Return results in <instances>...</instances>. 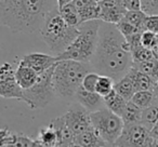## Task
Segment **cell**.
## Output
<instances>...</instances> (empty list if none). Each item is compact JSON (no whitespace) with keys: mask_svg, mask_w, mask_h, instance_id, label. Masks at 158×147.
Listing matches in <instances>:
<instances>
[{"mask_svg":"<svg viewBox=\"0 0 158 147\" xmlns=\"http://www.w3.org/2000/svg\"><path fill=\"white\" fill-rule=\"evenodd\" d=\"M123 5L127 11H142L140 0H123Z\"/></svg>","mask_w":158,"mask_h":147,"instance_id":"36","label":"cell"},{"mask_svg":"<svg viewBox=\"0 0 158 147\" xmlns=\"http://www.w3.org/2000/svg\"><path fill=\"white\" fill-rule=\"evenodd\" d=\"M69 147H81L80 145H78V144H76V143H74V144H72Z\"/></svg>","mask_w":158,"mask_h":147,"instance_id":"40","label":"cell"},{"mask_svg":"<svg viewBox=\"0 0 158 147\" xmlns=\"http://www.w3.org/2000/svg\"><path fill=\"white\" fill-rule=\"evenodd\" d=\"M38 78H39V75H38L35 70L31 69V67L26 66L25 64H23L20 61L18 68L15 69V79L18 81L19 86L23 90L25 91L31 89L37 82Z\"/></svg>","mask_w":158,"mask_h":147,"instance_id":"17","label":"cell"},{"mask_svg":"<svg viewBox=\"0 0 158 147\" xmlns=\"http://www.w3.org/2000/svg\"><path fill=\"white\" fill-rule=\"evenodd\" d=\"M141 10L147 16L158 15V1L155 0H141Z\"/></svg>","mask_w":158,"mask_h":147,"instance_id":"33","label":"cell"},{"mask_svg":"<svg viewBox=\"0 0 158 147\" xmlns=\"http://www.w3.org/2000/svg\"><path fill=\"white\" fill-rule=\"evenodd\" d=\"M145 28H146V31L158 35V15L147 16Z\"/></svg>","mask_w":158,"mask_h":147,"instance_id":"35","label":"cell"},{"mask_svg":"<svg viewBox=\"0 0 158 147\" xmlns=\"http://www.w3.org/2000/svg\"><path fill=\"white\" fill-rule=\"evenodd\" d=\"M141 44L144 48L153 51L156 47V34L148 31H143L142 36H141Z\"/></svg>","mask_w":158,"mask_h":147,"instance_id":"34","label":"cell"},{"mask_svg":"<svg viewBox=\"0 0 158 147\" xmlns=\"http://www.w3.org/2000/svg\"><path fill=\"white\" fill-rule=\"evenodd\" d=\"M148 147H158V137H154L151 135L148 142Z\"/></svg>","mask_w":158,"mask_h":147,"instance_id":"37","label":"cell"},{"mask_svg":"<svg viewBox=\"0 0 158 147\" xmlns=\"http://www.w3.org/2000/svg\"><path fill=\"white\" fill-rule=\"evenodd\" d=\"M132 67H134L145 75L149 76L155 82L158 81V59L155 57L151 61L144 62V63H133Z\"/></svg>","mask_w":158,"mask_h":147,"instance_id":"27","label":"cell"},{"mask_svg":"<svg viewBox=\"0 0 158 147\" xmlns=\"http://www.w3.org/2000/svg\"><path fill=\"white\" fill-rule=\"evenodd\" d=\"M156 84H157V87H158V81H157V82H156Z\"/></svg>","mask_w":158,"mask_h":147,"instance_id":"42","label":"cell"},{"mask_svg":"<svg viewBox=\"0 0 158 147\" xmlns=\"http://www.w3.org/2000/svg\"><path fill=\"white\" fill-rule=\"evenodd\" d=\"M116 27H117V29L120 31L121 35L126 38V39H127V38H129V37H131V36L136 35V34L143 33L142 31H140V29L136 28L135 26H133V25H131L129 22H127L125 18H123V21H121V22H119L118 24L116 25Z\"/></svg>","mask_w":158,"mask_h":147,"instance_id":"31","label":"cell"},{"mask_svg":"<svg viewBox=\"0 0 158 147\" xmlns=\"http://www.w3.org/2000/svg\"><path fill=\"white\" fill-rule=\"evenodd\" d=\"M151 131L139 125H125L119 138L114 144L115 147H148Z\"/></svg>","mask_w":158,"mask_h":147,"instance_id":"8","label":"cell"},{"mask_svg":"<svg viewBox=\"0 0 158 147\" xmlns=\"http://www.w3.org/2000/svg\"><path fill=\"white\" fill-rule=\"evenodd\" d=\"M153 53H154V55L158 54V35H156V47L154 48Z\"/></svg>","mask_w":158,"mask_h":147,"instance_id":"39","label":"cell"},{"mask_svg":"<svg viewBox=\"0 0 158 147\" xmlns=\"http://www.w3.org/2000/svg\"><path fill=\"white\" fill-rule=\"evenodd\" d=\"M37 140L44 147H56L57 145L56 132H55V130L53 129V127L51 125L40 129L39 134L37 136Z\"/></svg>","mask_w":158,"mask_h":147,"instance_id":"26","label":"cell"},{"mask_svg":"<svg viewBox=\"0 0 158 147\" xmlns=\"http://www.w3.org/2000/svg\"><path fill=\"white\" fill-rule=\"evenodd\" d=\"M91 112H88L84 106L79 103L72 104L68 108L67 112L64 114L68 127L70 128L72 132L75 136L84 133L85 131L91 129L92 123H91Z\"/></svg>","mask_w":158,"mask_h":147,"instance_id":"10","label":"cell"},{"mask_svg":"<svg viewBox=\"0 0 158 147\" xmlns=\"http://www.w3.org/2000/svg\"><path fill=\"white\" fill-rule=\"evenodd\" d=\"M90 116L93 129L100 134L104 142L114 146L125 128L123 119L107 108L91 112Z\"/></svg>","mask_w":158,"mask_h":147,"instance_id":"6","label":"cell"},{"mask_svg":"<svg viewBox=\"0 0 158 147\" xmlns=\"http://www.w3.org/2000/svg\"><path fill=\"white\" fill-rule=\"evenodd\" d=\"M93 71L115 82L123 78L133 66L131 49L116 25L102 23L97 51L90 63Z\"/></svg>","mask_w":158,"mask_h":147,"instance_id":"1","label":"cell"},{"mask_svg":"<svg viewBox=\"0 0 158 147\" xmlns=\"http://www.w3.org/2000/svg\"><path fill=\"white\" fill-rule=\"evenodd\" d=\"M54 1L0 0V22L12 31L33 33L41 28L46 14L57 6Z\"/></svg>","mask_w":158,"mask_h":147,"instance_id":"2","label":"cell"},{"mask_svg":"<svg viewBox=\"0 0 158 147\" xmlns=\"http://www.w3.org/2000/svg\"><path fill=\"white\" fill-rule=\"evenodd\" d=\"M103 100L104 105L106 106V108L121 118V115H123V110H125L126 106L128 104L127 100H125L123 96H120L115 90L110 94H108L106 97H104Z\"/></svg>","mask_w":158,"mask_h":147,"instance_id":"21","label":"cell"},{"mask_svg":"<svg viewBox=\"0 0 158 147\" xmlns=\"http://www.w3.org/2000/svg\"><path fill=\"white\" fill-rule=\"evenodd\" d=\"M0 96L3 99L24 100V90L15 79V70L11 64L3 63L0 68Z\"/></svg>","mask_w":158,"mask_h":147,"instance_id":"9","label":"cell"},{"mask_svg":"<svg viewBox=\"0 0 158 147\" xmlns=\"http://www.w3.org/2000/svg\"><path fill=\"white\" fill-rule=\"evenodd\" d=\"M56 2L60 14L68 25L78 27L81 24L80 14L75 5V0H59Z\"/></svg>","mask_w":158,"mask_h":147,"instance_id":"14","label":"cell"},{"mask_svg":"<svg viewBox=\"0 0 158 147\" xmlns=\"http://www.w3.org/2000/svg\"><path fill=\"white\" fill-rule=\"evenodd\" d=\"M100 78V75L95 71H90L87 74V76L85 77L84 81H82L81 87L85 90L89 91V92H95V87H97L98 80Z\"/></svg>","mask_w":158,"mask_h":147,"instance_id":"32","label":"cell"},{"mask_svg":"<svg viewBox=\"0 0 158 147\" xmlns=\"http://www.w3.org/2000/svg\"><path fill=\"white\" fill-rule=\"evenodd\" d=\"M151 135L154 137H158V123L153 128V130L151 131Z\"/></svg>","mask_w":158,"mask_h":147,"instance_id":"38","label":"cell"},{"mask_svg":"<svg viewBox=\"0 0 158 147\" xmlns=\"http://www.w3.org/2000/svg\"><path fill=\"white\" fill-rule=\"evenodd\" d=\"M100 3V21L106 24L117 25L123 21L127 10L123 5V1H99Z\"/></svg>","mask_w":158,"mask_h":147,"instance_id":"11","label":"cell"},{"mask_svg":"<svg viewBox=\"0 0 158 147\" xmlns=\"http://www.w3.org/2000/svg\"><path fill=\"white\" fill-rule=\"evenodd\" d=\"M132 59H133V63H144V62L151 61L154 57V53L152 50L144 48V47H139V48L134 49L131 51Z\"/></svg>","mask_w":158,"mask_h":147,"instance_id":"30","label":"cell"},{"mask_svg":"<svg viewBox=\"0 0 158 147\" xmlns=\"http://www.w3.org/2000/svg\"><path fill=\"white\" fill-rule=\"evenodd\" d=\"M121 119H123L125 125H139L141 123V119H142V109L138 107L134 103H132L131 101H129L121 115Z\"/></svg>","mask_w":158,"mask_h":147,"instance_id":"22","label":"cell"},{"mask_svg":"<svg viewBox=\"0 0 158 147\" xmlns=\"http://www.w3.org/2000/svg\"><path fill=\"white\" fill-rule=\"evenodd\" d=\"M75 97L77 100V103L84 106L90 112H94L102 109V105H104L103 97H101L95 92H89V91L85 90L82 87H80Z\"/></svg>","mask_w":158,"mask_h":147,"instance_id":"15","label":"cell"},{"mask_svg":"<svg viewBox=\"0 0 158 147\" xmlns=\"http://www.w3.org/2000/svg\"><path fill=\"white\" fill-rule=\"evenodd\" d=\"M90 64L76 61H59L53 72V88L55 95L63 99L75 97L80 89L87 74L90 70Z\"/></svg>","mask_w":158,"mask_h":147,"instance_id":"4","label":"cell"},{"mask_svg":"<svg viewBox=\"0 0 158 147\" xmlns=\"http://www.w3.org/2000/svg\"><path fill=\"white\" fill-rule=\"evenodd\" d=\"M158 123V103L149 106L142 110L141 125L147 130L152 131L153 128Z\"/></svg>","mask_w":158,"mask_h":147,"instance_id":"25","label":"cell"},{"mask_svg":"<svg viewBox=\"0 0 158 147\" xmlns=\"http://www.w3.org/2000/svg\"><path fill=\"white\" fill-rule=\"evenodd\" d=\"M50 125H52L53 129L56 132V135H57L56 147H69L72 144H74L75 135L72 132V130H70V128L68 127L64 115L54 118L50 122Z\"/></svg>","mask_w":158,"mask_h":147,"instance_id":"13","label":"cell"},{"mask_svg":"<svg viewBox=\"0 0 158 147\" xmlns=\"http://www.w3.org/2000/svg\"><path fill=\"white\" fill-rule=\"evenodd\" d=\"M125 18L127 22H129L131 25L135 26L140 31H145V24H146L147 15L143 11H127L125 14Z\"/></svg>","mask_w":158,"mask_h":147,"instance_id":"28","label":"cell"},{"mask_svg":"<svg viewBox=\"0 0 158 147\" xmlns=\"http://www.w3.org/2000/svg\"><path fill=\"white\" fill-rule=\"evenodd\" d=\"M0 147H8L7 145H5V144H0Z\"/></svg>","mask_w":158,"mask_h":147,"instance_id":"41","label":"cell"},{"mask_svg":"<svg viewBox=\"0 0 158 147\" xmlns=\"http://www.w3.org/2000/svg\"><path fill=\"white\" fill-rule=\"evenodd\" d=\"M33 141L24 133H13L7 129L1 130L0 144H5L8 147H31Z\"/></svg>","mask_w":158,"mask_h":147,"instance_id":"18","label":"cell"},{"mask_svg":"<svg viewBox=\"0 0 158 147\" xmlns=\"http://www.w3.org/2000/svg\"><path fill=\"white\" fill-rule=\"evenodd\" d=\"M81 23L100 20V3L94 0H75Z\"/></svg>","mask_w":158,"mask_h":147,"instance_id":"16","label":"cell"},{"mask_svg":"<svg viewBox=\"0 0 158 147\" xmlns=\"http://www.w3.org/2000/svg\"><path fill=\"white\" fill-rule=\"evenodd\" d=\"M115 81L112 78L107 77V76H101L98 80L97 87H95V93L99 94L101 97H106L108 94L114 91Z\"/></svg>","mask_w":158,"mask_h":147,"instance_id":"29","label":"cell"},{"mask_svg":"<svg viewBox=\"0 0 158 147\" xmlns=\"http://www.w3.org/2000/svg\"><path fill=\"white\" fill-rule=\"evenodd\" d=\"M114 90L120 96H123L125 100H127L128 102L131 101L133 95L136 93L135 88L133 86V82L131 81V79L127 75L123 78H121L120 80H118L117 82H115Z\"/></svg>","mask_w":158,"mask_h":147,"instance_id":"23","label":"cell"},{"mask_svg":"<svg viewBox=\"0 0 158 147\" xmlns=\"http://www.w3.org/2000/svg\"><path fill=\"white\" fill-rule=\"evenodd\" d=\"M127 76L131 79V81L133 82V86H134V88H135L136 92L154 90L156 87V82L154 81L149 76L139 71V70L135 69L134 67H132L131 69H130V71L127 74Z\"/></svg>","mask_w":158,"mask_h":147,"instance_id":"19","label":"cell"},{"mask_svg":"<svg viewBox=\"0 0 158 147\" xmlns=\"http://www.w3.org/2000/svg\"><path fill=\"white\" fill-rule=\"evenodd\" d=\"M131 102L143 110V109H145V108L149 107V106L154 105V104H157L158 99L156 97L155 93H154V90L140 91V92H136L135 94L133 95Z\"/></svg>","mask_w":158,"mask_h":147,"instance_id":"24","label":"cell"},{"mask_svg":"<svg viewBox=\"0 0 158 147\" xmlns=\"http://www.w3.org/2000/svg\"><path fill=\"white\" fill-rule=\"evenodd\" d=\"M42 40L54 56H60L78 37V27L68 25L61 16L57 6L46 14L40 28Z\"/></svg>","mask_w":158,"mask_h":147,"instance_id":"3","label":"cell"},{"mask_svg":"<svg viewBox=\"0 0 158 147\" xmlns=\"http://www.w3.org/2000/svg\"><path fill=\"white\" fill-rule=\"evenodd\" d=\"M74 143L80 145L81 147H104L106 145L104 140L93 128L75 136Z\"/></svg>","mask_w":158,"mask_h":147,"instance_id":"20","label":"cell"},{"mask_svg":"<svg viewBox=\"0 0 158 147\" xmlns=\"http://www.w3.org/2000/svg\"><path fill=\"white\" fill-rule=\"evenodd\" d=\"M21 62L35 70L38 75H41L54 67L59 61L54 55L44 54V53H29V54L24 55Z\"/></svg>","mask_w":158,"mask_h":147,"instance_id":"12","label":"cell"},{"mask_svg":"<svg viewBox=\"0 0 158 147\" xmlns=\"http://www.w3.org/2000/svg\"><path fill=\"white\" fill-rule=\"evenodd\" d=\"M102 23L100 20L81 23L78 26V37L65 52L57 56V61H76L90 64L97 51Z\"/></svg>","mask_w":158,"mask_h":147,"instance_id":"5","label":"cell"},{"mask_svg":"<svg viewBox=\"0 0 158 147\" xmlns=\"http://www.w3.org/2000/svg\"><path fill=\"white\" fill-rule=\"evenodd\" d=\"M54 67H52L48 71L39 75L37 82L31 89L24 91V100H23V102H25L31 109L44 108L52 101L53 96L55 95L54 88H53Z\"/></svg>","mask_w":158,"mask_h":147,"instance_id":"7","label":"cell"}]
</instances>
